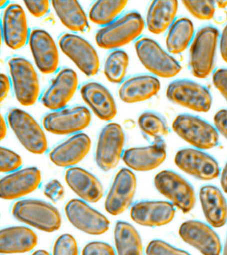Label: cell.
<instances>
[{
  "mask_svg": "<svg viewBox=\"0 0 227 255\" xmlns=\"http://www.w3.org/2000/svg\"><path fill=\"white\" fill-rule=\"evenodd\" d=\"M199 197L209 224L215 228L223 227L227 221V203L220 189L213 185H205L200 189Z\"/></svg>",
  "mask_w": 227,
  "mask_h": 255,
  "instance_id": "obj_28",
  "label": "cell"
},
{
  "mask_svg": "<svg viewBox=\"0 0 227 255\" xmlns=\"http://www.w3.org/2000/svg\"><path fill=\"white\" fill-rule=\"evenodd\" d=\"M145 253L146 255H191L186 251L159 239L150 241L145 249Z\"/></svg>",
  "mask_w": 227,
  "mask_h": 255,
  "instance_id": "obj_39",
  "label": "cell"
},
{
  "mask_svg": "<svg viewBox=\"0 0 227 255\" xmlns=\"http://www.w3.org/2000/svg\"><path fill=\"white\" fill-rule=\"evenodd\" d=\"M52 255H79L76 239L69 233L60 235L53 245Z\"/></svg>",
  "mask_w": 227,
  "mask_h": 255,
  "instance_id": "obj_38",
  "label": "cell"
},
{
  "mask_svg": "<svg viewBox=\"0 0 227 255\" xmlns=\"http://www.w3.org/2000/svg\"><path fill=\"white\" fill-rule=\"evenodd\" d=\"M29 45L35 65L41 73L52 75L58 72L60 62L58 47L49 33L43 29L32 30Z\"/></svg>",
  "mask_w": 227,
  "mask_h": 255,
  "instance_id": "obj_18",
  "label": "cell"
},
{
  "mask_svg": "<svg viewBox=\"0 0 227 255\" xmlns=\"http://www.w3.org/2000/svg\"><path fill=\"white\" fill-rule=\"evenodd\" d=\"M178 9V1H153L148 8L146 17L147 29L151 33H164L174 23Z\"/></svg>",
  "mask_w": 227,
  "mask_h": 255,
  "instance_id": "obj_29",
  "label": "cell"
},
{
  "mask_svg": "<svg viewBox=\"0 0 227 255\" xmlns=\"http://www.w3.org/2000/svg\"><path fill=\"white\" fill-rule=\"evenodd\" d=\"M223 255H227V234L226 240H225L224 247H223Z\"/></svg>",
  "mask_w": 227,
  "mask_h": 255,
  "instance_id": "obj_51",
  "label": "cell"
},
{
  "mask_svg": "<svg viewBox=\"0 0 227 255\" xmlns=\"http://www.w3.org/2000/svg\"><path fill=\"white\" fill-rule=\"evenodd\" d=\"M179 234L184 242L203 255H219L220 239L209 225L196 220L187 221L181 224Z\"/></svg>",
  "mask_w": 227,
  "mask_h": 255,
  "instance_id": "obj_20",
  "label": "cell"
},
{
  "mask_svg": "<svg viewBox=\"0 0 227 255\" xmlns=\"http://www.w3.org/2000/svg\"><path fill=\"white\" fill-rule=\"evenodd\" d=\"M2 34L5 45L19 50L29 43V31L26 14L19 4L10 3L5 7L2 17Z\"/></svg>",
  "mask_w": 227,
  "mask_h": 255,
  "instance_id": "obj_19",
  "label": "cell"
},
{
  "mask_svg": "<svg viewBox=\"0 0 227 255\" xmlns=\"http://www.w3.org/2000/svg\"><path fill=\"white\" fill-rule=\"evenodd\" d=\"M157 190L171 201L183 213L190 212L196 203V195L192 185L174 171L164 170L155 175Z\"/></svg>",
  "mask_w": 227,
  "mask_h": 255,
  "instance_id": "obj_10",
  "label": "cell"
},
{
  "mask_svg": "<svg viewBox=\"0 0 227 255\" xmlns=\"http://www.w3.org/2000/svg\"><path fill=\"white\" fill-rule=\"evenodd\" d=\"M61 51L88 77H94L100 69V61L95 48L76 34H63L59 39Z\"/></svg>",
  "mask_w": 227,
  "mask_h": 255,
  "instance_id": "obj_11",
  "label": "cell"
},
{
  "mask_svg": "<svg viewBox=\"0 0 227 255\" xmlns=\"http://www.w3.org/2000/svg\"><path fill=\"white\" fill-rule=\"evenodd\" d=\"M91 148L90 137L85 133H77L55 146L49 152V159L57 167L71 168L83 161Z\"/></svg>",
  "mask_w": 227,
  "mask_h": 255,
  "instance_id": "obj_21",
  "label": "cell"
},
{
  "mask_svg": "<svg viewBox=\"0 0 227 255\" xmlns=\"http://www.w3.org/2000/svg\"><path fill=\"white\" fill-rule=\"evenodd\" d=\"M125 135L122 127L115 123L105 125L99 133L95 149V162L101 170L107 172L119 164L122 158Z\"/></svg>",
  "mask_w": 227,
  "mask_h": 255,
  "instance_id": "obj_9",
  "label": "cell"
},
{
  "mask_svg": "<svg viewBox=\"0 0 227 255\" xmlns=\"http://www.w3.org/2000/svg\"><path fill=\"white\" fill-rule=\"evenodd\" d=\"M42 175L36 167L20 169L0 180V196L4 200H17L31 194L40 187Z\"/></svg>",
  "mask_w": 227,
  "mask_h": 255,
  "instance_id": "obj_16",
  "label": "cell"
},
{
  "mask_svg": "<svg viewBox=\"0 0 227 255\" xmlns=\"http://www.w3.org/2000/svg\"></svg>",
  "mask_w": 227,
  "mask_h": 255,
  "instance_id": "obj_53",
  "label": "cell"
},
{
  "mask_svg": "<svg viewBox=\"0 0 227 255\" xmlns=\"http://www.w3.org/2000/svg\"><path fill=\"white\" fill-rule=\"evenodd\" d=\"M80 92L83 101L99 119L110 121L116 117V103L104 86L97 82H87L81 86Z\"/></svg>",
  "mask_w": 227,
  "mask_h": 255,
  "instance_id": "obj_24",
  "label": "cell"
},
{
  "mask_svg": "<svg viewBox=\"0 0 227 255\" xmlns=\"http://www.w3.org/2000/svg\"><path fill=\"white\" fill-rule=\"evenodd\" d=\"M219 48H220L221 57L227 63V24L225 25L222 33H221Z\"/></svg>",
  "mask_w": 227,
  "mask_h": 255,
  "instance_id": "obj_46",
  "label": "cell"
},
{
  "mask_svg": "<svg viewBox=\"0 0 227 255\" xmlns=\"http://www.w3.org/2000/svg\"><path fill=\"white\" fill-rule=\"evenodd\" d=\"M174 205L164 201H141L131 207L130 216L141 226L159 227L168 224L174 218Z\"/></svg>",
  "mask_w": 227,
  "mask_h": 255,
  "instance_id": "obj_23",
  "label": "cell"
},
{
  "mask_svg": "<svg viewBox=\"0 0 227 255\" xmlns=\"http://www.w3.org/2000/svg\"><path fill=\"white\" fill-rule=\"evenodd\" d=\"M145 27L144 19L137 11L127 12L95 34V41L101 49L116 50L138 39Z\"/></svg>",
  "mask_w": 227,
  "mask_h": 255,
  "instance_id": "obj_1",
  "label": "cell"
},
{
  "mask_svg": "<svg viewBox=\"0 0 227 255\" xmlns=\"http://www.w3.org/2000/svg\"><path fill=\"white\" fill-rule=\"evenodd\" d=\"M78 87L76 72L70 68H63L57 72L50 85L41 95V103L52 111L64 109L73 99Z\"/></svg>",
  "mask_w": 227,
  "mask_h": 255,
  "instance_id": "obj_14",
  "label": "cell"
},
{
  "mask_svg": "<svg viewBox=\"0 0 227 255\" xmlns=\"http://www.w3.org/2000/svg\"><path fill=\"white\" fill-rule=\"evenodd\" d=\"M7 63L17 101L24 107L34 105L41 98V88L38 74L32 63L19 56L9 58Z\"/></svg>",
  "mask_w": 227,
  "mask_h": 255,
  "instance_id": "obj_3",
  "label": "cell"
},
{
  "mask_svg": "<svg viewBox=\"0 0 227 255\" xmlns=\"http://www.w3.org/2000/svg\"><path fill=\"white\" fill-rule=\"evenodd\" d=\"M49 1H25L24 4L31 15L36 18L46 15L49 11Z\"/></svg>",
  "mask_w": 227,
  "mask_h": 255,
  "instance_id": "obj_42",
  "label": "cell"
},
{
  "mask_svg": "<svg viewBox=\"0 0 227 255\" xmlns=\"http://www.w3.org/2000/svg\"><path fill=\"white\" fill-rule=\"evenodd\" d=\"M137 178L128 168H122L115 175L105 201V209L109 214H122L132 205L136 192Z\"/></svg>",
  "mask_w": 227,
  "mask_h": 255,
  "instance_id": "obj_15",
  "label": "cell"
},
{
  "mask_svg": "<svg viewBox=\"0 0 227 255\" xmlns=\"http://www.w3.org/2000/svg\"><path fill=\"white\" fill-rule=\"evenodd\" d=\"M0 171L1 173H11L20 169L22 166L23 160L17 153L1 147L0 148Z\"/></svg>",
  "mask_w": 227,
  "mask_h": 255,
  "instance_id": "obj_37",
  "label": "cell"
},
{
  "mask_svg": "<svg viewBox=\"0 0 227 255\" xmlns=\"http://www.w3.org/2000/svg\"><path fill=\"white\" fill-rule=\"evenodd\" d=\"M215 5H217V7L221 9H225L227 7V1H216Z\"/></svg>",
  "mask_w": 227,
  "mask_h": 255,
  "instance_id": "obj_50",
  "label": "cell"
},
{
  "mask_svg": "<svg viewBox=\"0 0 227 255\" xmlns=\"http://www.w3.org/2000/svg\"><path fill=\"white\" fill-rule=\"evenodd\" d=\"M160 88V82L154 76H133L121 84L119 97L125 103H140L154 97L159 93Z\"/></svg>",
  "mask_w": 227,
  "mask_h": 255,
  "instance_id": "obj_26",
  "label": "cell"
},
{
  "mask_svg": "<svg viewBox=\"0 0 227 255\" xmlns=\"http://www.w3.org/2000/svg\"><path fill=\"white\" fill-rule=\"evenodd\" d=\"M219 39L218 29L211 25L195 34L189 51V65L195 77L205 79L212 73Z\"/></svg>",
  "mask_w": 227,
  "mask_h": 255,
  "instance_id": "obj_5",
  "label": "cell"
},
{
  "mask_svg": "<svg viewBox=\"0 0 227 255\" xmlns=\"http://www.w3.org/2000/svg\"><path fill=\"white\" fill-rule=\"evenodd\" d=\"M114 241L117 255H143L140 235L131 223L117 221L114 229Z\"/></svg>",
  "mask_w": 227,
  "mask_h": 255,
  "instance_id": "obj_31",
  "label": "cell"
},
{
  "mask_svg": "<svg viewBox=\"0 0 227 255\" xmlns=\"http://www.w3.org/2000/svg\"><path fill=\"white\" fill-rule=\"evenodd\" d=\"M6 120L4 119L2 115H1V125H0V131H1V140L2 141L7 137L8 133V127H7Z\"/></svg>",
  "mask_w": 227,
  "mask_h": 255,
  "instance_id": "obj_48",
  "label": "cell"
},
{
  "mask_svg": "<svg viewBox=\"0 0 227 255\" xmlns=\"http://www.w3.org/2000/svg\"><path fill=\"white\" fill-rule=\"evenodd\" d=\"M213 83L227 102V69L220 68L213 73Z\"/></svg>",
  "mask_w": 227,
  "mask_h": 255,
  "instance_id": "obj_43",
  "label": "cell"
},
{
  "mask_svg": "<svg viewBox=\"0 0 227 255\" xmlns=\"http://www.w3.org/2000/svg\"><path fill=\"white\" fill-rule=\"evenodd\" d=\"M65 212L73 227L88 235L104 234L110 226V221L104 215L81 199L69 200L65 205Z\"/></svg>",
  "mask_w": 227,
  "mask_h": 255,
  "instance_id": "obj_13",
  "label": "cell"
},
{
  "mask_svg": "<svg viewBox=\"0 0 227 255\" xmlns=\"http://www.w3.org/2000/svg\"><path fill=\"white\" fill-rule=\"evenodd\" d=\"M12 214L17 220L47 233L58 231L62 217L58 209L39 199H25L13 205Z\"/></svg>",
  "mask_w": 227,
  "mask_h": 255,
  "instance_id": "obj_2",
  "label": "cell"
},
{
  "mask_svg": "<svg viewBox=\"0 0 227 255\" xmlns=\"http://www.w3.org/2000/svg\"><path fill=\"white\" fill-rule=\"evenodd\" d=\"M38 243L36 233L25 226H13L0 231V253L1 255L30 252Z\"/></svg>",
  "mask_w": 227,
  "mask_h": 255,
  "instance_id": "obj_27",
  "label": "cell"
},
{
  "mask_svg": "<svg viewBox=\"0 0 227 255\" xmlns=\"http://www.w3.org/2000/svg\"><path fill=\"white\" fill-rule=\"evenodd\" d=\"M7 120L15 137L26 150L35 155L47 152L49 145L46 135L30 114L13 108L7 114Z\"/></svg>",
  "mask_w": 227,
  "mask_h": 255,
  "instance_id": "obj_4",
  "label": "cell"
},
{
  "mask_svg": "<svg viewBox=\"0 0 227 255\" xmlns=\"http://www.w3.org/2000/svg\"><path fill=\"white\" fill-rule=\"evenodd\" d=\"M65 179L71 190L85 202L95 203L102 198V184L88 171L81 167H71L65 171Z\"/></svg>",
  "mask_w": 227,
  "mask_h": 255,
  "instance_id": "obj_25",
  "label": "cell"
},
{
  "mask_svg": "<svg viewBox=\"0 0 227 255\" xmlns=\"http://www.w3.org/2000/svg\"><path fill=\"white\" fill-rule=\"evenodd\" d=\"M182 3L193 17L201 20H211L215 13V1H183Z\"/></svg>",
  "mask_w": 227,
  "mask_h": 255,
  "instance_id": "obj_36",
  "label": "cell"
},
{
  "mask_svg": "<svg viewBox=\"0 0 227 255\" xmlns=\"http://www.w3.org/2000/svg\"><path fill=\"white\" fill-rule=\"evenodd\" d=\"M138 125L141 130L155 140L162 139L168 133V128L161 116L152 111H146L139 117Z\"/></svg>",
  "mask_w": 227,
  "mask_h": 255,
  "instance_id": "obj_35",
  "label": "cell"
},
{
  "mask_svg": "<svg viewBox=\"0 0 227 255\" xmlns=\"http://www.w3.org/2000/svg\"><path fill=\"white\" fill-rule=\"evenodd\" d=\"M0 83H1L0 101L3 102V100L6 99L8 96L12 84H11L10 78L4 73H1L0 75Z\"/></svg>",
  "mask_w": 227,
  "mask_h": 255,
  "instance_id": "obj_45",
  "label": "cell"
},
{
  "mask_svg": "<svg viewBox=\"0 0 227 255\" xmlns=\"http://www.w3.org/2000/svg\"><path fill=\"white\" fill-rule=\"evenodd\" d=\"M175 163L183 172L199 180H213L217 178L220 173L217 161L200 149H181L175 155Z\"/></svg>",
  "mask_w": 227,
  "mask_h": 255,
  "instance_id": "obj_17",
  "label": "cell"
},
{
  "mask_svg": "<svg viewBox=\"0 0 227 255\" xmlns=\"http://www.w3.org/2000/svg\"><path fill=\"white\" fill-rule=\"evenodd\" d=\"M81 255H116V252L109 243L92 241L85 245Z\"/></svg>",
  "mask_w": 227,
  "mask_h": 255,
  "instance_id": "obj_40",
  "label": "cell"
},
{
  "mask_svg": "<svg viewBox=\"0 0 227 255\" xmlns=\"http://www.w3.org/2000/svg\"><path fill=\"white\" fill-rule=\"evenodd\" d=\"M90 111L84 106L51 111L42 120L43 128L47 132L57 135H75L84 130L91 123Z\"/></svg>",
  "mask_w": 227,
  "mask_h": 255,
  "instance_id": "obj_7",
  "label": "cell"
},
{
  "mask_svg": "<svg viewBox=\"0 0 227 255\" xmlns=\"http://www.w3.org/2000/svg\"><path fill=\"white\" fill-rule=\"evenodd\" d=\"M215 127L227 140V109H221L217 111L214 116Z\"/></svg>",
  "mask_w": 227,
  "mask_h": 255,
  "instance_id": "obj_44",
  "label": "cell"
},
{
  "mask_svg": "<svg viewBox=\"0 0 227 255\" xmlns=\"http://www.w3.org/2000/svg\"><path fill=\"white\" fill-rule=\"evenodd\" d=\"M51 4L61 23L69 31L74 33L89 31L88 17L78 1H51Z\"/></svg>",
  "mask_w": 227,
  "mask_h": 255,
  "instance_id": "obj_30",
  "label": "cell"
},
{
  "mask_svg": "<svg viewBox=\"0 0 227 255\" xmlns=\"http://www.w3.org/2000/svg\"><path fill=\"white\" fill-rule=\"evenodd\" d=\"M172 128L183 140L200 150L212 149L219 143L216 128L196 116L189 114L177 116L173 122Z\"/></svg>",
  "mask_w": 227,
  "mask_h": 255,
  "instance_id": "obj_6",
  "label": "cell"
},
{
  "mask_svg": "<svg viewBox=\"0 0 227 255\" xmlns=\"http://www.w3.org/2000/svg\"><path fill=\"white\" fill-rule=\"evenodd\" d=\"M167 99L172 103L201 113H206L212 105V97L206 87L187 79L171 82L167 88Z\"/></svg>",
  "mask_w": 227,
  "mask_h": 255,
  "instance_id": "obj_12",
  "label": "cell"
},
{
  "mask_svg": "<svg viewBox=\"0 0 227 255\" xmlns=\"http://www.w3.org/2000/svg\"><path fill=\"white\" fill-rule=\"evenodd\" d=\"M43 194L53 203L59 202L65 197V188L60 181L52 179L45 185Z\"/></svg>",
  "mask_w": 227,
  "mask_h": 255,
  "instance_id": "obj_41",
  "label": "cell"
},
{
  "mask_svg": "<svg viewBox=\"0 0 227 255\" xmlns=\"http://www.w3.org/2000/svg\"><path fill=\"white\" fill-rule=\"evenodd\" d=\"M167 145L162 139L146 147H131L124 151L122 159L129 169L139 172L153 170L166 158Z\"/></svg>",
  "mask_w": 227,
  "mask_h": 255,
  "instance_id": "obj_22",
  "label": "cell"
},
{
  "mask_svg": "<svg viewBox=\"0 0 227 255\" xmlns=\"http://www.w3.org/2000/svg\"><path fill=\"white\" fill-rule=\"evenodd\" d=\"M194 35V27L186 17L175 20L169 28L166 37V46L169 53L179 54L188 47Z\"/></svg>",
  "mask_w": 227,
  "mask_h": 255,
  "instance_id": "obj_32",
  "label": "cell"
},
{
  "mask_svg": "<svg viewBox=\"0 0 227 255\" xmlns=\"http://www.w3.org/2000/svg\"><path fill=\"white\" fill-rule=\"evenodd\" d=\"M31 255H51L48 251L43 250V249H39L34 251Z\"/></svg>",
  "mask_w": 227,
  "mask_h": 255,
  "instance_id": "obj_49",
  "label": "cell"
},
{
  "mask_svg": "<svg viewBox=\"0 0 227 255\" xmlns=\"http://www.w3.org/2000/svg\"><path fill=\"white\" fill-rule=\"evenodd\" d=\"M220 183L223 191L227 194V161L221 172Z\"/></svg>",
  "mask_w": 227,
  "mask_h": 255,
  "instance_id": "obj_47",
  "label": "cell"
},
{
  "mask_svg": "<svg viewBox=\"0 0 227 255\" xmlns=\"http://www.w3.org/2000/svg\"><path fill=\"white\" fill-rule=\"evenodd\" d=\"M7 5H8V4H7V1H5V0H1V1H0V7L1 8L4 7V6L5 7V6Z\"/></svg>",
  "mask_w": 227,
  "mask_h": 255,
  "instance_id": "obj_52",
  "label": "cell"
},
{
  "mask_svg": "<svg viewBox=\"0 0 227 255\" xmlns=\"http://www.w3.org/2000/svg\"><path fill=\"white\" fill-rule=\"evenodd\" d=\"M129 58L126 52L121 49L111 51L104 63L105 77L111 83H122L128 68Z\"/></svg>",
  "mask_w": 227,
  "mask_h": 255,
  "instance_id": "obj_34",
  "label": "cell"
},
{
  "mask_svg": "<svg viewBox=\"0 0 227 255\" xmlns=\"http://www.w3.org/2000/svg\"><path fill=\"white\" fill-rule=\"evenodd\" d=\"M139 61L149 71L157 77L171 78L181 71L178 61L165 52L154 40L141 37L135 43Z\"/></svg>",
  "mask_w": 227,
  "mask_h": 255,
  "instance_id": "obj_8",
  "label": "cell"
},
{
  "mask_svg": "<svg viewBox=\"0 0 227 255\" xmlns=\"http://www.w3.org/2000/svg\"><path fill=\"white\" fill-rule=\"evenodd\" d=\"M128 1H96L91 5L89 11V19L96 25L106 26L118 19Z\"/></svg>",
  "mask_w": 227,
  "mask_h": 255,
  "instance_id": "obj_33",
  "label": "cell"
}]
</instances>
